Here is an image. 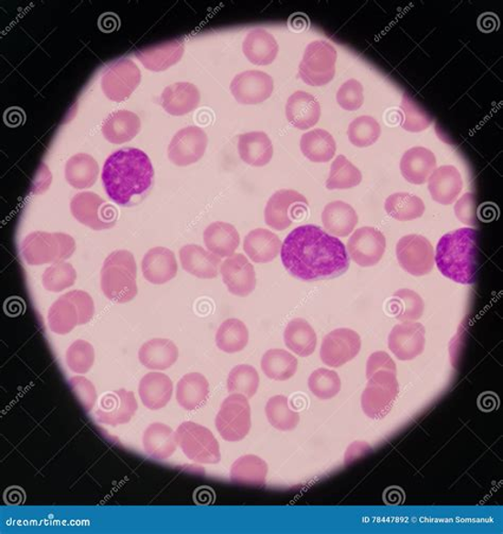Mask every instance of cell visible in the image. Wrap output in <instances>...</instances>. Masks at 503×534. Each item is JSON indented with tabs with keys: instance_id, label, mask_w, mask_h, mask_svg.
<instances>
[{
	"instance_id": "obj_1",
	"label": "cell",
	"mask_w": 503,
	"mask_h": 534,
	"mask_svg": "<svg viewBox=\"0 0 503 534\" xmlns=\"http://www.w3.org/2000/svg\"><path fill=\"white\" fill-rule=\"evenodd\" d=\"M280 257L286 270L305 282L336 278L350 268L341 240L313 225L294 229L282 245Z\"/></svg>"
},
{
	"instance_id": "obj_2",
	"label": "cell",
	"mask_w": 503,
	"mask_h": 534,
	"mask_svg": "<svg viewBox=\"0 0 503 534\" xmlns=\"http://www.w3.org/2000/svg\"><path fill=\"white\" fill-rule=\"evenodd\" d=\"M101 180L109 198L116 204L128 206L152 188L154 181L152 160L141 149H121L104 162Z\"/></svg>"
},
{
	"instance_id": "obj_3",
	"label": "cell",
	"mask_w": 503,
	"mask_h": 534,
	"mask_svg": "<svg viewBox=\"0 0 503 534\" xmlns=\"http://www.w3.org/2000/svg\"><path fill=\"white\" fill-rule=\"evenodd\" d=\"M477 231L463 227L445 234L437 243L435 262L442 275L462 285H472L478 269Z\"/></svg>"
},
{
	"instance_id": "obj_4",
	"label": "cell",
	"mask_w": 503,
	"mask_h": 534,
	"mask_svg": "<svg viewBox=\"0 0 503 534\" xmlns=\"http://www.w3.org/2000/svg\"><path fill=\"white\" fill-rule=\"evenodd\" d=\"M367 379L362 396L363 413L371 419H382L393 408L400 393L396 364L388 353L375 351L369 357Z\"/></svg>"
},
{
	"instance_id": "obj_5",
	"label": "cell",
	"mask_w": 503,
	"mask_h": 534,
	"mask_svg": "<svg viewBox=\"0 0 503 534\" xmlns=\"http://www.w3.org/2000/svg\"><path fill=\"white\" fill-rule=\"evenodd\" d=\"M104 296L116 304H125L137 296V266L133 254L127 250L114 251L104 260L100 272Z\"/></svg>"
},
{
	"instance_id": "obj_6",
	"label": "cell",
	"mask_w": 503,
	"mask_h": 534,
	"mask_svg": "<svg viewBox=\"0 0 503 534\" xmlns=\"http://www.w3.org/2000/svg\"><path fill=\"white\" fill-rule=\"evenodd\" d=\"M75 251V239L64 233L37 231L28 234L22 244V256L30 266L65 262Z\"/></svg>"
},
{
	"instance_id": "obj_7",
	"label": "cell",
	"mask_w": 503,
	"mask_h": 534,
	"mask_svg": "<svg viewBox=\"0 0 503 534\" xmlns=\"http://www.w3.org/2000/svg\"><path fill=\"white\" fill-rule=\"evenodd\" d=\"M182 452L189 460L200 465H217L221 460L220 446L210 429L194 422H184L176 431Z\"/></svg>"
},
{
	"instance_id": "obj_8",
	"label": "cell",
	"mask_w": 503,
	"mask_h": 534,
	"mask_svg": "<svg viewBox=\"0 0 503 534\" xmlns=\"http://www.w3.org/2000/svg\"><path fill=\"white\" fill-rule=\"evenodd\" d=\"M337 50L329 42L315 41L306 47L299 76L307 86L323 87L336 75Z\"/></svg>"
},
{
	"instance_id": "obj_9",
	"label": "cell",
	"mask_w": 503,
	"mask_h": 534,
	"mask_svg": "<svg viewBox=\"0 0 503 534\" xmlns=\"http://www.w3.org/2000/svg\"><path fill=\"white\" fill-rule=\"evenodd\" d=\"M215 428L222 438L228 442L244 440L252 426L249 401L243 394L226 397L215 421Z\"/></svg>"
},
{
	"instance_id": "obj_10",
	"label": "cell",
	"mask_w": 503,
	"mask_h": 534,
	"mask_svg": "<svg viewBox=\"0 0 503 534\" xmlns=\"http://www.w3.org/2000/svg\"><path fill=\"white\" fill-rule=\"evenodd\" d=\"M70 212L81 225L95 231L110 229L117 221L115 207L100 195L89 192L74 195L70 201Z\"/></svg>"
},
{
	"instance_id": "obj_11",
	"label": "cell",
	"mask_w": 503,
	"mask_h": 534,
	"mask_svg": "<svg viewBox=\"0 0 503 534\" xmlns=\"http://www.w3.org/2000/svg\"><path fill=\"white\" fill-rule=\"evenodd\" d=\"M141 81V73L130 58H121L104 69L101 89L110 100L122 102L134 93Z\"/></svg>"
},
{
	"instance_id": "obj_12",
	"label": "cell",
	"mask_w": 503,
	"mask_h": 534,
	"mask_svg": "<svg viewBox=\"0 0 503 534\" xmlns=\"http://www.w3.org/2000/svg\"><path fill=\"white\" fill-rule=\"evenodd\" d=\"M309 205L304 195L296 191H278L266 205V224L277 231L288 229L294 220L302 218L300 216L307 213Z\"/></svg>"
},
{
	"instance_id": "obj_13",
	"label": "cell",
	"mask_w": 503,
	"mask_h": 534,
	"mask_svg": "<svg viewBox=\"0 0 503 534\" xmlns=\"http://www.w3.org/2000/svg\"><path fill=\"white\" fill-rule=\"evenodd\" d=\"M396 257L402 268L414 277H423L433 271L435 250L426 237L407 236L396 246Z\"/></svg>"
},
{
	"instance_id": "obj_14",
	"label": "cell",
	"mask_w": 503,
	"mask_h": 534,
	"mask_svg": "<svg viewBox=\"0 0 503 534\" xmlns=\"http://www.w3.org/2000/svg\"><path fill=\"white\" fill-rule=\"evenodd\" d=\"M208 144L204 130L192 126L180 130L168 147V158L175 166L185 167L204 158Z\"/></svg>"
},
{
	"instance_id": "obj_15",
	"label": "cell",
	"mask_w": 503,
	"mask_h": 534,
	"mask_svg": "<svg viewBox=\"0 0 503 534\" xmlns=\"http://www.w3.org/2000/svg\"><path fill=\"white\" fill-rule=\"evenodd\" d=\"M362 350V338L355 330L338 329L324 337L321 360L326 366L340 368L354 360Z\"/></svg>"
},
{
	"instance_id": "obj_16",
	"label": "cell",
	"mask_w": 503,
	"mask_h": 534,
	"mask_svg": "<svg viewBox=\"0 0 503 534\" xmlns=\"http://www.w3.org/2000/svg\"><path fill=\"white\" fill-rule=\"evenodd\" d=\"M387 246V240L381 231L363 226L352 234L348 242V253L354 262L367 268L381 262Z\"/></svg>"
},
{
	"instance_id": "obj_17",
	"label": "cell",
	"mask_w": 503,
	"mask_h": 534,
	"mask_svg": "<svg viewBox=\"0 0 503 534\" xmlns=\"http://www.w3.org/2000/svg\"><path fill=\"white\" fill-rule=\"evenodd\" d=\"M230 89L235 100L246 106H255L269 99L274 81L264 71L247 70L234 78Z\"/></svg>"
},
{
	"instance_id": "obj_18",
	"label": "cell",
	"mask_w": 503,
	"mask_h": 534,
	"mask_svg": "<svg viewBox=\"0 0 503 534\" xmlns=\"http://www.w3.org/2000/svg\"><path fill=\"white\" fill-rule=\"evenodd\" d=\"M139 403L133 393L120 389L104 394L100 406L97 409L96 418L101 424L116 427L127 424L132 420Z\"/></svg>"
},
{
	"instance_id": "obj_19",
	"label": "cell",
	"mask_w": 503,
	"mask_h": 534,
	"mask_svg": "<svg viewBox=\"0 0 503 534\" xmlns=\"http://www.w3.org/2000/svg\"><path fill=\"white\" fill-rule=\"evenodd\" d=\"M220 273L227 290L234 296L245 298L257 288V273L244 254L235 253L221 264Z\"/></svg>"
},
{
	"instance_id": "obj_20",
	"label": "cell",
	"mask_w": 503,
	"mask_h": 534,
	"mask_svg": "<svg viewBox=\"0 0 503 534\" xmlns=\"http://www.w3.org/2000/svg\"><path fill=\"white\" fill-rule=\"evenodd\" d=\"M426 330L424 325L415 322L397 324L389 336V349L397 360L413 361L423 354L426 344Z\"/></svg>"
},
{
	"instance_id": "obj_21",
	"label": "cell",
	"mask_w": 503,
	"mask_h": 534,
	"mask_svg": "<svg viewBox=\"0 0 503 534\" xmlns=\"http://www.w3.org/2000/svg\"><path fill=\"white\" fill-rule=\"evenodd\" d=\"M178 262L174 253L164 246L150 249L141 262L142 276L154 285L166 284L178 275Z\"/></svg>"
},
{
	"instance_id": "obj_22",
	"label": "cell",
	"mask_w": 503,
	"mask_h": 534,
	"mask_svg": "<svg viewBox=\"0 0 503 534\" xmlns=\"http://www.w3.org/2000/svg\"><path fill=\"white\" fill-rule=\"evenodd\" d=\"M428 190L436 204H453L463 190L460 172L453 165L435 168L429 177Z\"/></svg>"
},
{
	"instance_id": "obj_23",
	"label": "cell",
	"mask_w": 503,
	"mask_h": 534,
	"mask_svg": "<svg viewBox=\"0 0 503 534\" xmlns=\"http://www.w3.org/2000/svg\"><path fill=\"white\" fill-rule=\"evenodd\" d=\"M180 260L183 269L189 275L202 279L218 277L221 258L198 245L183 246L180 250Z\"/></svg>"
},
{
	"instance_id": "obj_24",
	"label": "cell",
	"mask_w": 503,
	"mask_h": 534,
	"mask_svg": "<svg viewBox=\"0 0 503 534\" xmlns=\"http://www.w3.org/2000/svg\"><path fill=\"white\" fill-rule=\"evenodd\" d=\"M201 95L197 87L189 82H176L162 90V109L173 116L187 115L199 107Z\"/></svg>"
},
{
	"instance_id": "obj_25",
	"label": "cell",
	"mask_w": 503,
	"mask_h": 534,
	"mask_svg": "<svg viewBox=\"0 0 503 534\" xmlns=\"http://www.w3.org/2000/svg\"><path fill=\"white\" fill-rule=\"evenodd\" d=\"M286 117L294 128L309 130L320 120L321 106L315 96L298 90L287 101Z\"/></svg>"
},
{
	"instance_id": "obj_26",
	"label": "cell",
	"mask_w": 503,
	"mask_h": 534,
	"mask_svg": "<svg viewBox=\"0 0 503 534\" xmlns=\"http://www.w3.org/2000/svg\"><path fill=\"white\" fill-rule=\"evenodd\" d=\"M184 55V44L181 40L154 45V47L141 49L135 52V57L148 70L164 71L181 61Z\"/></svg>"
},
{
	"instance_id": "obj_27",
	"label": "cell",
	"mask_w": 503,
	"mask_h": 534,
	"mask_svg": "<svg viewBox=\"0 0 503 534\" xmlns=\"http://www.w3.org/2000/svg\"><path fill=\"white\" fill-rule=\"evenodd\" d=\"M436 167V159L433 152L424 147H414L404 152L401 161L403 177L409 183L422 185L426 183Z\"/></svg>"
},
{
	"instance_id": "obj_28",
	"label": "cell",
	"mask_w": 503,
	"mask_h": 534,
	"mask_svg": "<svg viewBox=\"0 0 503 534\" xmlns=\"http://www.w3.org/2000/svg\"><path fill=\"white\" fill-rule=\"evenodd\" d=\"M139 393L143 406L150 410H160L172 400L173 382L164 373L150 372L141 380Z\"/></svg>"
},
{
	"instance_id": "obj_29",
	"label": "cell",
	"mask_w": 503,
	"mask_h": 534,
	"mask_svg": "<svg viewBox=\"0 0 503 534\" xmlns=\"http://www.w3.org/2000/svg\"><path fill=\"white\" fill-rule=\"evenodd\" d=\"M141 120L135 113L120 110L104 120L101 131L108 141L115 145L132 141L141 131Z\"/></svg>"
},
{
	"instance_id": "obj_30",
	"label": "cell",
	"mask_w": 503,
	"mask_h": 534,
	"mask_svg": "<svg viewBox=\"0 0 503 534\" xmlns=\"http://www.w3.org/2000/svg\"><path fill=\"white\" fill-rule=\"evenodd\" d=\"M145 452L155 460H166L175 453L178 439L173 429L162 423H152L142 435Z\"/></svg>"
},
{
	"instance_id": "obj_31",
	"label": "cell",
	"mask_w": 503,
	"mask_h": 534,
	"mask_svg": "<svg viewBox=\"0 0 503 534\" xmlns=\"http://www.w3.org/2000/svg\"><path fill=\"white\" fill-rule=\"evenodd\" d=\"M282 240L269 230L251 231L245 238L244 250L252 262L267 264L273 262L282 250Z\"/></svg>"
},
{
	"instance_id": "obj_32",
	"label": "cell",
	"mask_w": 503,
	"mask_h": 534,
	"mask_svg": "<svg viewBox=\"0 0 503 534\" xmlns=\"http://www.w3.org/2000/svg\"><path fill=\"white\" fill-rule=\"evenodd\" d=\"M278 50L276 37L260 28L250 31L243 44V51L247 60L259 67L272 64L278 55Z\"/></svg>"
},
{
	"instance_id": "obj_33",
	"label": "cell",
	"mask_w": 503,
	"mask_h": 534,
	"mask_svg": "<svg viewBox=\"0 0 503 534\" xmlns=\"http://www.w3.org/2000/svg\"><path fill=\"white\" fill-rule=\"evenodd\" d=\"M238 152L246 164L264 167L273 158L272 141L265 132H249L239 135Z\"/></svg>"
},
{
	"instance_id": "obj_34",
	"label": "cell",
	"mask_w": 503,
	"mask_h": 534,
	"mask_svg": "<svg viewBox=\"0 0 503 534\" xmlns=\"http://www.w3.org/2000/svg\"><path fill=\"white\" fill-rule=\"evenodd\" d=\"M322 223L332 236L348 237L358 225V215L351 205L343 201H334L325 206Z\"/></svg>"
},
{
	"instance_id": "obj_35",
	"label": "cell",
	"mask_w": 503,
	"mask_h": 534,
	"mask_svg": "<svg viewBox=\"0 0 503 534\" xmlns=\"http://www.w3.org/2000/svg\"><path fill=\"white\" fill-rule=\"evenodd\" d=\"M139 358L149 370H167L178 361L179 349L172 340L155 338L141 345Z\"/></svg>"
},
{
	"instance_id": "obj_36",
	"label": "cell",
	"mask_w": 503,
	"mask_h": 534,
	"mask_svg": "<svg viewBox=\"0 0 503 534\" xmlns=\"http://www.w3.org/2000/svg\"><path fill=\"white\" fill-rule=\"evenodd\" d=\"M210 395V383L204 374L194 372L182 377L176 385V401L187 412L204 405Z\"/></svg>"
},
{
	"instance_id": "obj_37",
	"label": "cell",
	"mask_w": 503,
	"mask_h": 534,
	"mask_svg": "<svg viewBox=\"0 0 503 534\" xmlns=\"http://www.w3.org/2000/svg\"><path fill=\"white\" fill-rule=\"evenodd\" d=\"M204 239L208 251L220 258L234 256L240 244L236 227L222 221L208 225L204 234Z\"/></svg>"
},
{
	"instance_id": "obj_38",
	"label": "cell",
	"mask_w": 503,
	"mask_h": 534,
	"mask_svg": "<svg viewBox=\"0 0 503 534\" xmlns=\"http://www.w3.org/2000/svg\"><path fill=\"white\" fill-rule=\"evenodd\" d=\"M48 325L52 333L58 335L69 334L78 325L81 324V312L78 305L68 293L58 298L50 306L48 311Z\"/></svg>"
},
{
	"instance_id": "obj_39",
	"label": "cell",
	"mask_w": 503,
	"mask_h": 534,
	"mask_svg": "<svg viewBox=\"0 0 503 534\" xmlns=\"http://www.w3.org/2000/svg\"><path fill=\"white\" fill-rule=\"evenodd\" d=\"M98 175H100V165L89 154H75L65 164V179L76 190H87L94 186Z\"/></svg>"
},
{
	"instance_id": "obj_40",
	"label": "cell",
	"mask_w": 503,
	"mask_h": 534,
	"mask_svg": "<svg viewBox=\"0 0 503 534\" xmlns=\"http://www.w3.org/2000/svg\"><path fill=\"white\" fill-rule=\"evenodd\" d=\"M286 347L300 357L315 353L318 338L315 330L302 318L293 319L285 329Z\"/></svg>"
},
{
	"instance_id": "obj_41",
	"label": "cell",
	"mask_w": 503,
	"mask_h": 534,
	"mask_svg": "<svg viewBox=\"0 0 503 534\" xmlns=\"http://www.w3.org/2000/svg\"><path fill=\"white\" fill-rule=\"evenodd\" d=\"M300 152L313 162H328L335 158L337 145L332 135L323 129H315L300 139Z\"/></svg>"
},
{
	"instance_id": "obj_42",
	"label": "cell",
	"mask_w": 503,
	"mask_h": 534,
	"mask_svg": "<svg viewBox=\"0 0 503 534\" xmlns=\"http://www.w3.org/2000/svg\"><path fill=\"white\" fill-rule=\"evenodd\" d=\"M267 475L266 461L255 455H246L234 462L230 477L232 483L244 486H264Z\"/></svg>"
},
{
	"instance_id": "obj_43",
	"label": "cell",
	"mask_w": 503,
	"mask_h": 534,
	"mask_svg": "<svg viewBox=\"0 0 503 534\" xmlns=\"http://www.w3.org/2000/svg\"><path fill=\"white\" fill-rule=\"evenodd\" d=\"M261 370L270 380L288 381L297 373L298 360L285 350L272 349L261 358Z\"/></svg>"
},
{
	"instance_id": "obj_44",
	"label": "cell",
	"mask_w": 503,
	"mask_h": 534,
	"mask_svg": "<svg viewBox=\"0 0 503 534\" xmlns=\"http://www.w3.org/2000/svg\"><path fill=\"white\" fill-rule=\"evenodd\" d=\"M249 343V330L238 319H227L215 334V344L227 354L239 353Z\"/></svg>"
},
{
	"instance_id": "obj_45",
	"label": "cell",
	"mask_w": 503,
	"mask_h": 534,
	"mask_svg": "<svg viewBox=\"0 0 503 534\" xmlns=\"http://www.w3.org/2000/svg\"><path fill=\"white\" fill-rule=\"evenodd\" d=\"M388 309L397 320L414 322L422 318L424 304L419 293L410 289H400L390 299Z\"/></svg>"
},
{
	"instance_id": "obj_46",
	"label": "cell",
	"mask_w": 503,
	"mask_h": 534,
	"mask_svg": "<svg viewBox=\"0 0 503 534\" xmlns=\"http://www.w3.org/2000/svg\"><path fill=\"white\" fill-rule=\"evenodd\" d=\"M384 210L389 216L398 221H410L423 216L426 206L417 195L396 193L385 200Z\"/></svg>"
},
{
	"instance_id": "obj_47",
	"label": "cell",
	"mask_w": 503,
	"mask_h": 534,
	"mask_svg": "<svg viewBox=\"0 0 503 534\" xmlns=\"http://www.w3.org/2000/svg\"><path fill=\"white\" fill-rule=\"evenodd\" d=\"M362 182L361 171L344 155L340 154L332 162L330 177L326 181V188L330 191L350 190L361 184Z\"/></svg>"
},
{
	"instance_id": "obj_48",
	"label": "cell",
	"mask_w": 503,
	"mask_h": 534,
	"mask_svg": "<svg viewBox=\"0 0 503 534\" xmlns=\"http://www.w3.org/2000/svg\"><path fill=\"white\" fill-rule=\"evenodd\" d=\"M265 413L270 424L280 432H291L299 423V414L289 407L288 399L276 395L267 401Z\"/></svg>"
},
{
	"instance_id": "obj_49",
	"label": "cell",
	"mask_w": 503,
	"mask_h": 534,
	"mask_svg": "<svg viewBox=\"0 0 503 534\" xmlns=\"http://www.w3.org/2000/svg\"><path fill=\"white\" fill-rule=\"evenodd\" d=\"M259 382L257 369L249 364H239L228 374L227 391L231 394H243L246 399H252L257 393Z\"/></svg>"
},
{
	"instance_id": "obj_50",
	"label": "cell",
	"mask_w": 503,
	"mask_h": 534,
	"mask_svg": "<svg viewBox=\"0 0 503 534\" xmlns=\"http://www.w3.org/2000/svg\"><path fill=\"white\" fill-rule=\"evenodd\" d=\"M382 127L379 122L371 116L358 117L351 122L348 136L351 145L358 148H367L374 145L381 138Z\"/></svg>"
},
{
	"instance_id": "obj_51",
	"label": "cell",
	"mask_w": 503,
	"mask_h": 534,
	"mask_svg": "<svg viewBox=\"0 0 503 534\" xmlns=\"http://www.w3.org/2000/svg\"><path fill=\"white\" fill-rule=\"evenodd\" d=\"M309 388L318 399L330 400L341 391V380L336 371L321 368L310 375Z\"/></svg>"
},
{
	"instance_id": "obj_52",
	"label": "cell",
	"mask_w": 503,
	"mask_h": 534,
	"mask_svg": "<svg viewBox=\"0 0 503 534\" xmlns=\"http://www.w3.org/2000/svg\"><path fill=\"white\" fill-rule=\"evenodd\" d=\"M77 279V271L74 266L67 263L52 264L43 273L42 283L44 288L50 292H62L74 286Z\"/></svg>"
},
{
	"instance_id": "obj_53",
	"label": "cell",
	"mask_w": 503,
	"mask_h": 534,
	"mask_svg": "<svg viewBox=\"0 0 503 534\" xmlns=\"http://www.w3.org/2000/svg\"><path fill=\"white\" fill-rule=\"evenodd\" d=\"M401 109L404 116L402 127L408 132L419 133L424 131L434 121L433 117L430 116L427 110L422 108L408 94L403 96Z\"/></svg>"
},
{
	"instance_id": "obj_54",
	"label": "cell",
	"mask_w": 503,
	"mask_h": 534,
	"mask_svg": "<svg viewBox=\"0 0 503 534\" xmlns=\"http://www.w3.org/2000/svg\"><path fill=\"white\" fill-rule=\"evenodd\" d=\"M95 362L93 345L85 340H76L67 351L68 367L78 374L88 373Z\"/></svg>"
},
{
	"instance_id": "obj_55",
	"label": "cell",
	"mask_w": 503,
	"mask_h": 534,
	"mask_svg": "<svg viewBox=\"0 0 503 534\" xmlns=\"http://www.w3.org/2000/svg\"><path fill=\"white\" fill-rule=\"evenodd\" d=\"M337 102L340 107L350 112L361 109L364 102L362 84L355 79L345 81L338 90Z\"/></svg>"
},
{
	"instance_id": "obj_56",
	"label": "cell",
	"mask_w": 503,
	"mask_h": 534,
	"mask_svg": "<svg viewBox=\"0 0 503 534\" xmlns=\"http://www.w3.org/2000/svg\"><path fill=\"white\" fill-rule=\"evenodd\" d=\"M69 387L85 412L89 413L97 402V391L94 383L85 377L76 376L69 381Z\"/></svg>"
},
{
	"instance_id": "obj_57",
	"label": "cell",
	"mask_w": 503,
	"mask_h": 534,
	"mask_svg": "<svg viewBox=\"0 0 503 534\" xmlns=\"http://www.w3.org/2000/svg\"><path fill=\"white\" fill-rule=\"evenodd\" d=\"M456 217L458 218L462 224L466 225H477V200L473 193H466L456 201L455 206Z\"/></svg>"
},
{
	"instance_id": "obj_58",
	"label": "cell",
	"mask_w": 503,
	"mask_h": 534,
	"mask_svg": "<svg viewBox=\"0 0 503 534\" xmlns=\"http://www.w3.org/2000/svg\"><path fill=\"white\" fill-rule=\"evenodd\" d=\"M68 295L74 299L81 312V324L84 325L93 320L95 304L89 293L83 290H73L68 292Z\"/></svg>"
}]
</instances>
